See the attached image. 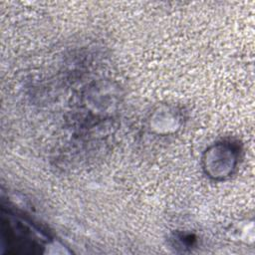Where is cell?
I'll list each match as a JSON object with an SVG mask.
<instances>
[{"label": "cell", "mask_w": 255, "mask_h": 255, "mask_svg": "<svg viewBox=\"0 0 255 255\" xmlns=\"http://www.w3.org/2000/svg\"><path fill=\"white\" fill-rule=\"evenodd\" d=\"M239 158V148L232 141L223 140L210 145L204 152L202 162L207 176L215 180L229 177L235 170Z\"/></svg>", "instance_id": "1"}]
</instances>
